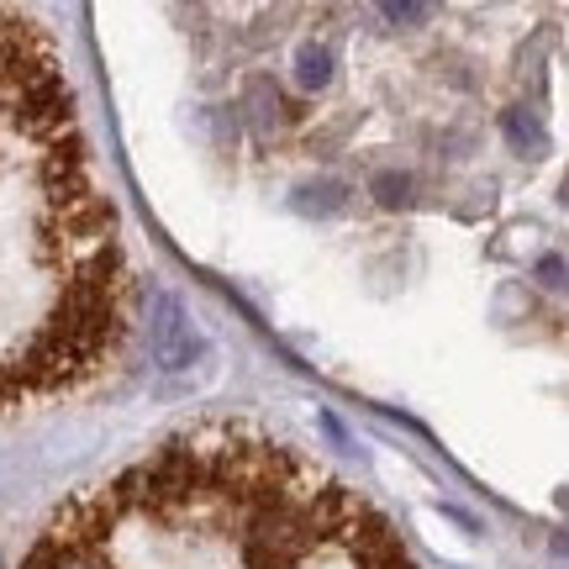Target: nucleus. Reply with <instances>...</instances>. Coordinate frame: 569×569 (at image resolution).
<instances>
[{
  "instance_id": "nucleus-3",
  "label": "nucleus",
  "mask_w": 569,
  "mask_h": 569,
  "mask_svg": "<svg viewBox=\"0 0 569 569\" xmlns=\"http://www.w3.org/2000/svg\"><path fill=\"white\" fill-rule=\"evenodd\" d=\"M501 132L511 138V148H522V153H543V127L532 122L522 106H511L507 117H501Z\"/></svg>"
},
{
  "instance_id": "nucleus-4",
  "label": "nucleus",
  "mask_w": 569,
  "mask_h": 569,
  "mask_svg": "<svg viewBox=\"0 0 569 569\" xmlns=\"http://www.w3.org/2000/svg\"><path fill=\"white\" fill-rule=\"evenodd\" d=\"M296 63H301V74H296V80H301L306 90H317V84L327 80V53L317 48V42H311V48H301V59H296Z\"/></svg>"
},
{
  "instance_id": "nucleus-2",
  "label": "nucleus",
  "mask_w": 569,
  "mask_h": 569,
  "mask_svg": "<svg viewBox=\"0 0 569 569\" xmlns=\"http://www.w3.org/2000/svg\"><path fill=\"white\" fill-rule=\"evenodd\" d=\"M169 311V322H163V338H159V359L169 369H184L196 353H201V338L184 327V317H180V306H163Z\"/></svg>"
},
{
  "instance_id": "nucleus-1",
  "label": "nucleus",
  "mask_w": 569,
  "mask_h": 569,
  "mask_svg": "<svg viewBox=\"0 0 569 569\" xmlns=\"http://www.w3.org/2000/svg\"><path fill=\"white\" fill-rule=\"evenodd\" d=\"M122 217L53 38L0 11V411L101 380L132 332Z\"/></svg>"
}]
</instances>
